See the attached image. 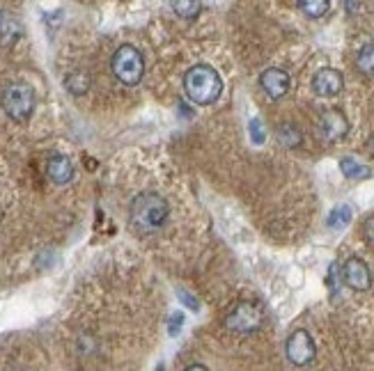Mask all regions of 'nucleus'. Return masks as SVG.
Returning a JSON list of instances; mask_svg holds the SVG:
<instances>
[{
  "instance_id": "obj_17",
  "label": "nucleus",
  "mask_w": 374,
  "mask_h": 371,
  "mask_svg": "<svg viewBox=\"0 0 374 371\" xmlns=\"http://www.w3.org/2000/svg\"><path fill=\"white\" fill-rule=\"evenodd\" d=\"M278 140L283 147H298L301 145V133H298V129L294 126V124L285 122L283 126L278 129Z\"/></svg>"
},
{
  "instance_id": "obj_6",
  "label": "nucleus",
  "mask_w": 374,
  "mask_h": 371,
  "mask_svg": "<svg viewBox=\"0 0 374 371\" xmlns=\"http://www.w3.org/2000/svg\"><path fill=\"white\" fill-rule=\"evenodd\" d=\"M262 321H264V312L257 307L255 302H241L239 307H235L226 319V328L232 332H255Z\"/></svg>"
},
{
  "instance_id": "obj_14",
  "label": "nucleus",
  "mask_w": 374,
  "mask_h": 371,
  "mask_svg": "<svg viewBox=\"0 0 374 371\" xmlns=\"http://www.w3.org/2000/svg\"><path fill=\"white\" fill-rule=\"evenodd\" d=\"M64 88H67V92L74 94V97H83V94L90 90V76L83 71H74L64 78Z\"/></svg>"
},
{
  "instance_id": "obj_20",
  "label": "nucleus",
  "mask_w": 374,
  "mask_h": 371,
  "mask_svg": "<svg viewBox=\"0 0 374 371\" xmlns=\"http://www.w3.org/2000/svg\"><path fill=\"white\" fill-rule=\"evenodd\" d=\"M248 131H250V140L255 142V145H262V142L267 140V133H264V129H262V122L259 119H250Z\"/></svg>"
},
{
  "instance_id": "obj_2",
  "label": "nucleus",
  "mask_w": 374,
  "mask_h": 371,
  "mask_svg": "<svg viewBox=\"0 0 374 371\" xmlns=\"http://www.w3.org/2000/svg\"><path fill=\"white\" fill-rule=\"evenodd\" d=\"M186 97L198 106H211L216 103L223 92V81L218 71L209 64H195L184 73Z\"/></svg>"
},
{
  "instance_id": "obj_18",
  "label": "nucleus",
  "mask_w": 374,
  "mask_h": 371,
  "mask_svg": "<svg viewBox=\"0 0 374 371\" xmlns=\"http://www.w3.org/2000/svg\"><path fill=\"white\" fill-rule=\"evenodd\" d=\"M356 66H358L361 73L374 76V44H366V46H363V49L358 51Z\"/></svg>"
},
{
  "instance_id": "obj_25",
  "label": "nucleus",
  "mask_w": 374,
  "mask_h": 371,
  "mask_svg": "<svg viewBox=\"0 0 374 371\" xmlns=\"http://www.w3.org/2000/svg\"><path fill=\"white\" fill-rule=\"evenodd\" d=\"M370 151H372V154H374V138L370 140Z\"/></svg>"
},
{
  "instance_id": "obj_15",
  "label": "nucleus",
  "mask_w": 374,
  "mask_h": 371,
  "mask_svg": "<svg viewBox=\"0 0 374 371\" xmlns=\"http://www.w3.org/2000/svg\"><path fill=\"white\" fill-rule=\"evenodd\" d=\"M349 223H351V206L347 204L335 206L329 218H326V227H331V230H344Z\"/></svg>"
},
{
  "instance_id": "obj_24",
  "label": "nucleus",
  "mask_w": 374,
  "mask_h": 371,
  "mask_svg": "<svg viewBox=\"0 0 374 371\" xmlns=\"http://www.w3.org/2000/svg\"><path fill=\"white\" fill-rule=\"evenodd\" d=\"M186 371H207V367H204V365H189V367H186Z\"/></svg>"
},
{
  "instance_id": "obj_3",
  "label": "nucleus",
  "mask_w": 374,
  "mask_h": 371,
  "mask_svg": "<svg viewBox=\"0 0 374 371\" xmlns=\"http://www.w3.org/2000/svg\"><path fill=\"white\" fill-rule=\"evenodd\" d=\"M35 92L30 85L25 83H9L0 94V106H3L5 115L14 122H28L35 112Z\"/></svg>"
},
{
  "instance_id": "obj_13",
  "label": "nucleus",
  "mask_w": 374,
  "mask_h": 371,
  "mask_svg": "<svg viewBox=\"0 0 374 371\" xmlns=\"http://www.w3.org/2000/svg\"><path fill=\"white\" fill-rule=\"evenodd\" d=\"M340 170H342V175L347 179H368L372 175L368 165L358 163V160L351 158V156L340 158Z\"/></svg>"
},
{
  "instance_id": "obj_7",
  "label": "nucleus",
  "mask_w": 374,
  "mask_h": 371,
  "mask_svg": "<svg viewBox=\"0 0 374 371\" xmlns=\"http://www.w3.org/2000/svg\"><path fill=\"white\" fill-rule=\"evenodd\" d=\"M342 280L353 291H368L372 287L370 266L363 261L361 257H349V259L342 264Z\"/></svg>"
},
{
  "instance_id": "obj_5",
  "label": "nucleus",
  "mask_w": 374,
  "mask_h": 371,
  "mask_svg": "<svg viewBox=\"0 0 374 371\" xmlns=\"http://www.w3.org/2000/svg\"><path fill=\"white\" fill-rule=\"evenodd\" d=\"M285 353H287V360L294 367L310 365L312 360H315V355H317V346H315V341H312V335L308 330H303V328L294 330L292 335L287 337Z\"/></svg>"
},
{
  "instance_id": "obj_11",
  "label": "nucleus",
  "mask_w": 374,
  "mask_h": 371,
  "mask_svg": "<svg viewBox=\"0 0 374 371\" xmlns=\"http://www.w3.org/2000/svg\"><path fill=\"white\" fill-rule=\"evenodd\" d=\"M46 177L55 186H64L74 179V163L64 154H53L46 163Z\"/></svg>"
},
{
  "instance_id": "obj_9",
  "label": "nucleus",
  "mask_w": 374,
  "mask_h": 371,
  "mask_svg": "<svg viewBox=\"0 0 374 371\" xmlns=\"http://www.w3.org/2000/svg\"><path fill=\"white\" fill-rule=\"evenodd\" d=\"M320 131H322V138H324V140L338 142V140H342V138L349 133V122H347V117H344L342 110L331 108V110L322 112V117H320Z\"/></svg>"
},
{
  "instance_id": "obj_19",
  "label": "nucleus",
  "mask_w": 374,
  "mask_h": 371,
  "mask_svg": "<svg viewBox=\"0 0 374 371\" xmlns=\"http://www.w3.org/2000/svg\"><path fill=\"white\" fill-rule=\"evenodd\" d=\"M21 35V28H18L16 21H12V18H7L3 12H0V42H14L16 37Z\"/></svg>"
},
{
  "instance_id": "obj_12",
  "label": "nucleus",
  "mask_w": 374,
  "mask_h": 371,
  "mask_svg": "<svg viewBox=\"0 0 374 371\" xmlns=\"http://www.w3.org/2000/svg\"><path fill=\"white\" fill-rule=\"evenodd\" d=\"M296 5L308 18H322L329 14L331 0H296Z\"/></svg>"
},
{
  "instance_id": "obj_16",
  "label": "nucleus",
  "mask_w": 374,
  "mask_h": 371,
  "mask_svg": "<svg viewBox=\"0 0 374 371\" xmlns=\"http://www.w3.org/2000/svg\"><path fill=\"white\" fill-rule=\"evenodd\" d=\"M173 9H175V14L182 18H195L200 14L202 3L200 0H173Z\"/></svg>"
},
{
  "instance_id": "obj_23",
  "label": "nucleus",
  "mask_w": 374,
  "mask_h": 371,
  "mask_svg": "<svg viewBox=\"0 0 374 371\" xmlns=\"http://www.w3.org/2000/svg\"><path fill=\"white\" fill-rule=\"evenodd\" d=\"M182 323H184L182 314H175V317L170 319V335H177V332L182 330Z\"/></svg>"
},
{
  "instance_id": "obj_8",
  "label": "nucleus",
  "mask_w": 374,
  "mask_h": 371,
  "mask_svg": "<svg viewBox=\"0 0 374 371\" xmlns=\"http://www.w3.org/2000/svg\"><path fill=\"white\" fill-rule=\"evenodd\" d=\"M342 85H344L342 73L338 69H331V66L320 69L312 76V92L317 94V97H322V99L338 97V94L342 92Z\"/></svg>"
},
{
  "instance_id": "obj_22",
  "label": "nucleus",
  "mask_w": 374,
  "mask_h": 371,
  "mask_svg": "<svg viewBox=\"0 0 374 371\" xmlns=\"http://www.w3.org/2000/svg\"><path fill=\"white\" fill-rule=\"evenodd\" d=\"M363 236H366V241L374 245V216H370L366 223H363Z\"/></svg>"
},
{
  "instance_id": "obj_4",
  "label": "nucleus",
  "mask_w": 374,
  "mask_h": 371,
  "mask_svg": "<svg viewBox=\"0 0 374 371\" xmlns=\"http://www.w3.org/2000/svg\"><path fill=\"white\" fill-rule=\"evenodd\" d=\"M110 69H113V76L122 83L134 88V85H140L145 73V62L143 55L136 49V46L124 44L113 53V60H110Z\"/></svg>"
},
{
  "instance_id": "obj_1",
  "label": "nucleus",
  "mask_w": 374,
  "mask_h": 371,
  "mask_svg": "<svg viewBox=\"0 0 374 371\" xmlns=\"http://www.w3.org/2000/svg\"><path fill=\"white\" fill-rule=\"evenodd\" d=\"M168 213H170V206H168L165 197L158 193H140L129 208L131 230L140 236L154 234L165 225Z\"/></svg>"
},
{
  "instance_id": "obj_10",
  "label": "nucleus",
  "mask_w": 374,
  "mask_h": 371,
  "mask_svg": "<svg viewBox=\"0 0 374 371\" xmlns=\"http://www.w3.org/2000/svg\"><path fill=\"white\" fill-rule=\"evenodd\" d=\"M259 85L271 99H283L289 88H292V78L283 69H267L259 76Z\"/></svg>"
},
{
  "instance_id": "obj_21",
  "label": "nucleus",
  "mask_w": 374,
  "mask_h": 371,
  "mask_svg": "<svg viewBox=\"0 0 374 371\" xmlns=\"http://www.w3.org/2000/svg\"><path fill=\"white\" fill-rule=\"evenodd\" d=\"M177 298H180V300L184 302V305L189 307V310H193V312H198V310H200V300L195 298V296H191V293L186 291V289H177Z\"/></svg>"
}]
</instances>
